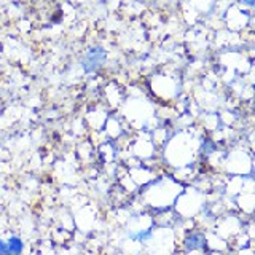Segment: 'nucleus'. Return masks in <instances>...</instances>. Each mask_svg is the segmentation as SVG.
Here are the masks:
<instances>
[{"label":"nucleus","mask_w":255,"mask_h":255,"mask_svg":"<svg viewBox=\"0 0 255 255\" xmlns=\"http://www.w3.org/2000/svg\"><path fill=\"white\" fill-rule=\"evenodd\" d=\"M244 2H246L247 5H252V0H244Z\"/></svg>","instance_id":"7ed1b4c3"},{"label":"nucleus","mask_w":255,"mask_h":255,"mask_svg":"<svg viewBox=\"0 0 255 255\" xmlns=\"http://www.w3.org/2000/svg\"><path fill=\"white\" fill-rule=\"evenodd\" d=\"M104 61H106V51L101 48H93V50H88L85 56L83 67L86 72H94L102 66Z\"/></svg>","instance_id":"f257e3e1"},{"label":"nucleus","mask_w":255,"mask_h":255,"mask_svg":"<svg viewBox=\"0 0 255 255\" xmlns=\"http://www.w3.org/2000/svg\"><path fill=\"white\" fill-rule=\"evenodd\" d=\"M21 251H22V243L19 241V239H16V238L10 239V243H8V246H6V252H14V254H18V252H21Z\"/></svg>","instance_id":"f03ea898"}]
</instances>
